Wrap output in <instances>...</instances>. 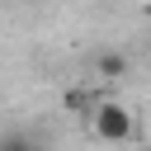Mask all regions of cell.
Masks as SVG:
<instances>
[{
	"mask_svg": "<svg viewBox=\"0 0 151 151\" xmlns=\"http://www.w3.org/2000/svg\"><path fill=\"white\" fill-rule=\"evenodd\" d=\"M90 118H94V137H99V142H127V137H132V109H127V104H113V99H109V104H99Z\"/></svg>",
	"mask_w": 151,
	"mask_h": 151,
	"instance_id": "1",
	"label": "cell"
},
{
	"mask_svg": "<svg viewBox=\"0 0 151 151\" xmlns=\"http://www.w3.org/2000/svg\"><path fill=\"white\" fill-rule=\"evenodd\" d=\"M94 71H99L104 80H118V76L127 71V57H123V52H104V57L94 61Z\"/></svg>",
	"mask_w": 151,
	"mask_h": 151,
	"instance_id": "2",
	"label": "cell"
},
{
	"mask_svg": "<svg viewBox=\"0 0 151 151\" xmlns=\"http://www.w3.org/2000/svg\"><path fill=\"white\" fill-rule=\"evenodd\" d=\"M0 151H42V146L28 142V137H9V142H0Z\"/></svg>",
	"mask_w": 151,
	"mask_h": 151,
	"instance_id": "3",
	"label": "cell"
},
{
	"mask_svg": "<svg viewBox=\"0 0 151 151\" xmlns=\"http://www.w3.org/2000/svg\"><path fill=\"white\" fill-rule=\"evenodd\" d=\"M142 14H146V19H151V0H146V5H142Z\"/></svg>",
	"mask_w": 151,
	"mask_h": 151,
	"instance_id": "4",
	"label": "cell"
}]
</instances>
